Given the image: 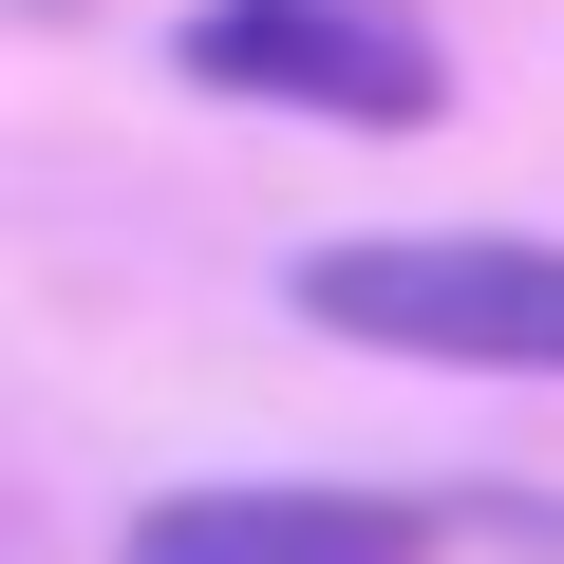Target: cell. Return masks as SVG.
<instances>
[{
	"label": "cell",
	"instance_id": "cell-1",
	"mask_svg": "<svg viewBox=\"0 0 564 564\" xmlns=\"http://www.w3.org/2000/svg\"><path fill=\"white\" fill-rule=\"evenodd\" d=\"M282 302L358 358H452V377H564V245L527 226H377V245H302Z\"/></svg>",
	"mask_w": 564,
	"mask_h": 564
},
{
	"label": "cell",
	"instance_id": "cell-2",
	"mask_svg": "<svg viewBox=\"0 0 564 564\" xmlns=\"http://www.w3.org/2000/svg\"><path fill=\"white\" fill-rule=\"evenodd\" d=\"M188 76L321 113V132H433L452 113V39L414 0H188Z\"/></svg>",
	"mask_w": 564,
	"mask_h": 564
},
{
	"label": "cell",
	"instance_id": "cell-3",
	"mask_svg": "<svg viewBox=\"0 0 564 564\" xmlns=\"http://www.w3.org/2000/svg\"><path fill=\"white\" fill-rule=\"evenodd\" d=\"M113 564H433L414 489H170Z\"/></svg>",
	"mask_w": 564,
	"mask_h": 564
}]
</instances>
